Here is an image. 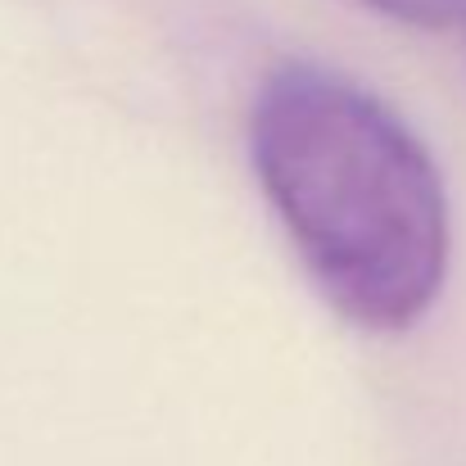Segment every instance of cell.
I'll list each match as a JSON object with an SVG mask.
<instances>
[{"mask_svg":"<svg viewBox=\"0 0 466 466\" xmlns=\"http://www.w3.org/2000/svg\"><path fill=\"white\" fill-rule=\"evenodd\" d=\"M249 158L309 281L349 326L399 335L435 309L449 190L385 100L309 59L277 64L254 96Z\"/></svg>","mask_w":466,"mask_h":466,"instance_id":"cell-1","label":"cell"},{"mask_svg":"<svg viewBox=\"0 0 466 466\" xmlns=\"http://www.w3.org/2000/svg\"><path fill=\"white\" fill-rule=\"evenodd\" d=\"M380 18L408 23V27H426V32H449L466 27V0H353Z\"/></svg>","mask_w":466,"mask_h":466,"instance_id":"cell-2","label":"cell"}]
</instances>
